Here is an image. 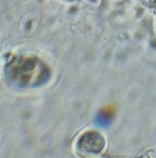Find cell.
<instances>
[{"label":"cell","instance_id":"6da1fadb","mask_svg":"<svg viewBox=\"0 0 156 158\" xmlns=\"http://www.w3.org/2000/svg\"><path fill=\"white\" fill-rule=\"evenodd\" d=\"M15 72L18 73V79L23 85H37L46 75L44 66L36 59H23L15 65Z\"/></svg>","mask_w":156,"mask_h":158}]
</instances>
